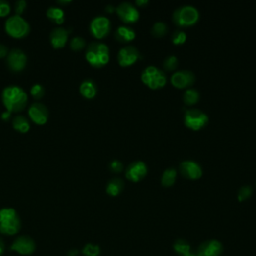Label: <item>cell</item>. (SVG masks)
Returning <instances> with one entry per match:
<instances>
[{
	"mask_svg": "<svg viewBox=\"0 0 256 256\" xmlns=\"http://www.w3.org/2000/svg\"><path fill=\"white\" fill-rule=\"evenodd\" d=\"M138 58H139V51L137 50L136 47L131 45L125 46V47L121 48L117 55L118 63L123 67H127L134 64L138 60Z\"/></svg>",
	"mask_w": 256,
	"mask_h": 256,
	"instance_id": "obj_17",
	"label": "cell"
},
{
	"mask_svg": "<svg viewBox=\"0 0 256 256\" xmlns=\"http://www.w3.org/2000/svg\"><path fill=\"white\" fill-rule=\"evenodd\" d=\"M80 94L87 99H92L96 96L97 86L92 79H85L81 82L79 86Z\"/></svg>",
	"mask_w": 256,
	"mask_h": 256,
	"instance_id": "obj_19",
	"label": "cell"
},
{
	"mask_svg": "<svg viewBox=\"0 0 256 256\" xmlns=\"http://www.w3.org/2000/svg\"><path fill=\"white\" fill-rule=\"evenodd\" d=\"M124 188V183L119 178H112L106 185V193L110 196L119 195Z\"/></svg>",
	"mask_w": 256,
	"mask_h": 256,
	"instance_id": "obj_21",
	"label": "cell"
},
{
	"mask_svg": "<svg viewBox=\"0 0 256 256\" xmlns=\"http://www.w3.org/2000/svg\"><path fill=\"white\" fill-rule=\"evenodd\" d=\"M147 173H148L147 165L145 164V162L141 160L132 162L125 170L126 178L132 182H138L142 180L147 175Z\"/></svg>",
	"mask_w": 256,
	"mask_h": 256,
	"instance_id": "obj_11",
	"label": "cell"
},
{
	"mask_svg": "<svg viewBox=\"0 0 256 256\" xmlns=\"http://www.w3.org/2000/svg\"><path fill=\"white\" fill-rule=\"evenodd\" d=\"M10 249L21 255H30L35 251L36 244L31 237L27 235H22L18 236L13 241Z\"/></svg>",
	"mask_w": 256,
	"mask_h": 256,
	"instance_id": "obj_10",
	"label": "cell"
},
{
	"mask_svg": "<svg viewBox=\"0 0 256 256\" xmlns=\"http://www.w3.org/2000/svg\"><path fill=\"white\" fill-rule=\"evenodd\" d=\"M185 256H198L197 254H193V253H189L188 255H185Z\"/></svg>",
	"mask_w": 256,
	"mask_h": 256,
	"instance_id": "obj_44",
	"label": "cell"
},
{
	"mask_svg": "<svg viewBox=\"0 0 256 256\" xmlns=\"http://www.w3.org/2000/svg\"><path fill=\"white\" fill-rule=\"evenodd\" d=\"M167 32H168V26L165 22H162V21L155 22L151 28V33L155 37H162Z\"/></svg>",
	"mask_w": 256,
	"mask_h": 256,
	"instance_id": "obj_27",
	"label": "cell"
},
{
	"mask_svg": "<svg viewBox=\"0 0 256 256\" xmlns=\"http://www.w3.org/2000/svg\"><path fill=\"white\" fill-rule=\"evenodd\" d=\"M163 66L166 71H173L178 66V58L175 55L167 56L163 61Z\"/></svg>",
	"mask_w": 256,
	"mask_h": 256,
	"instance_id": "obj_29",
	"label": "cell"
},
{
	"mask_svg": "<svg viewBox=\"0 0 256 256\" xmlns=\"http://www.w3.org/2000/svg\"><path fill=\"white\" fill-rule=\"evenodd\" d=\"M69 45H70V48L72 50L79 51V50H82L83 48H85L86 41L81 36H75L70 40V42H69Z\"/></svg>",
	"mask_w": 256,
	"mask_h": 256,
	"instance_id": "obj_28",
	"label": "cell"
},
{
	"mask_svg": "<svg viewBox=\"0 0 256 256\" xmlns=\"http://www.w3.org/2000/svg\"><path fill=\"white\" fill-rule=\"evenodd\" d=\"M149 3L148 0H136V4L138 6H144V5H147Z\"/></svg>",
	"mask_w": 256,
	"mask_h": 256,
	"instance_id": "obj_40",
	"label": "cell"
},
{
	"mask_svg": "<svg viewBox=\"0 0 256 256\" xmlns=\"http://www.w3.org/2000/svg\"><path fill=\"white\" fill-rule=\"evenodd\" d=\"M116 12H117L119 18L125 23H133L136 22L139 18V12L137 8H135L132 4L128 2H122L117 7H116Z\"/></svg>",
	"mask_w": 256,
	"mask_h": 256,
	"instance_id": "obj_15",
	"label": "cell"
},
{
	"mask_svg": "<svg viewBox=\"0 0 256 256\" xmlns=\"http://www.w3.org/2000/svg\"><path fill=\"white\" fill-rule=\"evenodd\" d=\"M1 99L9 112H20L27 106L28 95L26 91L18 85H8L3 88Z\"/></svg>",
	"mask_w": 256,
	"mask_h": 256,
	"instance_id": "obj_1",
	"label": "cell"
},
{
	"mask_svg": "<svg viewBox=\"0 0 256 256\" xmlns=\"http://www.w3.org/2000/svg\"><path fill=\"white\" fill-rule=\"evenodd\" d=\"M100 247L96 244H92V243H88L86 244L83 249H82V253L85 256H98L100 254Z\"/></svg>",
	"mask_w": 256,
	"mask_h": 256,
	"instance_id": "obj_30",
	"label": "cell"
},
{
	"mask_svg": "<svg viewBox=\"0 0 256 256\" xmlns=\"http://www.w3.org/2000/svg\"><path fill=\"white\" fill-rule=\"evenodd\" d=\"M199 19L198 10L191 5H184L178 7L173 15L172 20L177 26L180 27H188L194 25Z\"/></svg>",
	"mask_w": 256,
	"mask_h": 256,
	"instance_id": "obj_5",
	"label": "cell"
},
{
	"mask_svg": "<svg viewBox=\"0 0 256 256\" xmlns=\"http://www.w3.org/2000/svg\"><path fill=\"white\" fill-rule=\"evenodd\" d=\"M77 254H78V250H76V249L70 250V251H69V253H68L69 256H74V255H77Z\"/></svg>",
	"mask_w": 256,
	"mask_h": 256,
	"instance_id": "obj_42",
	"label": "cell"
},
{
	"mask_svg": "<svg viewBox=\"0 0 256 256\" xmlns=\"http://www.w3.org/2000/svg\"><path fill=\"white\" fill-rule=\"evenodd\" d=\"M28 115L30 119L39 125L45 124L49 117V110L43 103L34 102L29 106Z\"/></svg>",
	"mask_w": 256,
	"mask_h": 256,
	"instance_id": "obj_12",
	"label": "cell"
},
{
	"mask_svg": "<svg viewBox=\"0 0 256 256\" xmlns=\"http://www.w3.org/2000/svg\"><path fill=\"white\" fill-rule=\"evenodd\" d=\"M142 82L151 89H160L163 87L167 82L166 74L156 66L150 65L147 66L142 74H141Z\"/></svg>",
	"mask_w": 256,
	"mask_h": 256,
	"instance_id": "obj_6",
	"label": "cell"
},
{
	"mask_svg": "<svg viewBox=\"0 0 256 256\" xmlns=\"http://www.w3.org/2000/svg\"><path fill=\"white\" fill-rule=\"evenodd\" d=\"M71 1H70V0H68V1H61V0H59V1H58V3H60V4H68V3H70Z\"/></svg>",
	"mask_w": 256,
	"mask_h": 256,
	"instance_id": "obj_43",
	"label": "cell"
},
{
	"mask_svg": "<svg viewBox=\"0 0 256 256\" xmlns=\"http://www.w3.org/2000/svg\"><path fill=\"white\" fill-rule=\"evenodd\" d=\"M85 58L87 62L93 67H102L109 61L108 46L99 41L91 42L86 48Z\"/></svg>",
	"mask_w": 256,
	"mask_h": 256,
	"instance_id": "obj_3",
	"label": "cell"
},
{
	"mask_svg": "<svg viewBox=\"0 0 256 256\" xmlns=\"http://www.w3.org/2000/svg\"><path fill=\"white\" fill-rule=\"evenodd\" d=\"M46 16H47V18L50 19L52 22L56 23V24H62L65 19L64 10L56 6H50L47 10H46Z\"/></svg>",
	"mask_w": 256,
	"mask_h": 256,
	"instance_id": "obj_23",
	"label": "cell"
},
{
	"mask_svg": "<svg viewBox=\"0 0 256 256\" xmlns=\"http://www.w3.org/2000/svg\"><path fill=\"white\" fill-rule=\"evenodd\" d=\"M30 93L33 98L35 99H40L44 96V93H45V89L43 87V85L39 84V83H35L31 86L30 88Z\"/></svg>",
	"mask_w": 256,
	"mask_h": 256,
	"instance_id": "obj_31",
	"label": "cell"
},
{
	"mask_svg": "<svg viewBox=\"0 0 256 256\" xmlns=\"http://www.w3.org/2000/svg\"><path fill=\"white\" fill-rule=\"evenodd\" d=\"M5 251V243L3 241V239L0 237V256H1Z\"/></svg>",
	"mask_w": 256,
	"mask_h": 256,
	"instance_id": "obj_39",
	"label": "cell"
},
{
	"mask_svg": "<svg viewBox=\"0 0 256 256\" xmlns=\"http://www.w3.org/2000/svg\"><path fill=\"white\" fill-rule=\"evenodd\" d=\"M12 126L16 131L20 133H25L30 129V121L25 116L16 115L12 120Z\"/></svg>",
	"mask_w": 256,
	"mask_h": 256,
	"instance_id": "obj_22",
	"label": "cell"
},
{
	"mask_svg": "<svg viewBox=\"0 0 256 256\" xmlns=\"http://www.w3.org/2000/svg\"><path fill=\"white\" fill-rule=\"evenodd\" d=\"M114 37L119 42H129L135 38V31L128 26H119L116 29Z\"/></svg>",
	"mask_w": 256,
	"mask_h": 256,
	"instance_id": "obj_20",
	"label": "cell"
},
{
	"mask_svg": "<svg viewBox=\"0 0 256 256\" xmlns=\"http://www.w3.org/2000/svg\"><path fill=\"white\" fill-rule=\"evenodd\" d=\"M223 252L222 243L216 239L207 240L198 247V256H220Z\"/></svg>",
	"mask_w": 256,
	"mask_h": 256,
	"instance_id": "obj_16",
	"label": "cell"
},
{
	"mask_svg": "<svg viewBox=\"0 0 256 256\" xmlns=\"http://www.w3.org/2000/svg\"><path fill=\"white\" fill-rule=\"evenodd\" d=\"M170 81L175 88L188 89L195 82V75L189 70H180L172 74Z\"/></svg>",
	"mask_w": 256,
	"mask_h": 256,
	"instance_id": "obj_13",
	"label": "cell"
},
{
	"mask_svg": "<svg viewBox=\"0 0 256 256\" xmlns=\"http://www.w3.org/2000/svg\"><path fill=\"white\" fill-rule=\"evenodd\" d=\"M179 168L182 176L187 179L196 180L202 176V169L195 161L184 160L180 163Z\"/></svg>",
	"mask_w": 256,
	"mask_h": 256,
	"instance_id": "obj_14",
	"label": "cell"
},
{
	"mask_svg": "<svg viewBox=\"0 0 256 256\" xmlns=\"http://www.w3.org/2000/svg\"><path fill=\"white\" fill-rule=\"evenodd\" d=\"M6 63L11 71L20 72L26 67L27 55L19 48H13L9 50L6 56Z\"/></svg>",
	"mask_w": 256,
	"mask_h": 256,
	"instance_id": "obj_8",
	"label": "cell"
},
{
	"mask_svg": "<svg viewBox=\"0 0 256 256\" xmlns=\"http://www.w3.org/2000/svg\"><path fill=\"white\" fill-rule=\"evenodd\" d=\"M199 98H200L199 92L193 88L186 89L183 94V102L186 105H189V106L196 104L199 101Z\"/></svg>",
	"mask_w": 256,
	"mask_h": 256,
	"instance_id": "obj_25",
	"label": "cell"
},
{
	"mask_svg": "<svg viewBox=\"0 0 256 256\" xmlns=\"http://www.w3.org/2000/svg\"><path fill=\"white\" fill-rule=\"evenodd\" d=\"M173 249L176 251V253L180 254V256H185L188 255L190 252V245L187 241H185L184 239H177L174 244H173Z\"/></svg>",
	"mask_w": 256,
	"mask_h": 256,
	"instance_id": "obj_26",
	"label": "cell"
},
{
	"mask_svg": "<svg viewBox=\"0 0 256 256\" xmlns=\"http://www.w3.org/2000/svg\"><path fill=\"white\" fill-rule=\"evenodd\" d=\"M9 50L6 45L0 43V58H4L7 56Z\"/></svg>",
	"mask_w": 256,
	"mask_h": 256,
	"instance_id": "obj_37",
	"label": "cell"
},
{
	"mask_svg": "<svg viewBox=\"0 0 256 256\" xmlns=\"http://www.w3.org/2000/svg\"><path fill=\"white\" fill-rule=\"evenodd\" d=\"M177 177V171L174 167L167 168L161 176V184L163 187H171L175 183Z\"/></svg>",
	"mask_w": 256,
	"mask_h": 256,
	"instance_id": "obj_24",
	"label": "cell"
},
{
	"mask_svg": "<svg viewBox=\"0 0 256 256\" xmlns=\"http://www.w3.org/2000/svg\"><path fill=\"white\" fill-rule=\"evenodd\" d=\"M68 35L69 32L67 29L63 27H55L54 29H52L49 35L51 45L55 49L62 48L68 40Z\"/></svg>",
	"mask_w": 256,
	"mask_h": 256,
	"instance_id": "obj_18",
	"label": "cell"
},
{
	"mask_svg": "<svg viewBox=\"0 0 256 256\" xmlns=\"http://www.w3.org/2000/svg\"><path fill=\"white\" fill-rule=\"evenodd\" d=\"M11 6L6 0H0V17H5L10 13Z\"/></svg>",
	"mask_w": 256,
	"mask_h": 256,
	"instance_id": "obj_34",
	"label": "cell"
},
{
	"mask_svg": "<svg viewBox=\"0 0 256 256\" xmlns=\"http://www.w3.org/2000/svg\"><path fill=\"white\" fill-rule=\"evenodd\" d=\"M109 169L114 173H119L123 170V164L119 160L114 159L109 163Z\"/></svg>",
	"mask_w": 256,
	"mask_h": 256,
	"instance_id": "obj_35",
	"label": "cell"
},
{
	"mask_svg": "<svg viewBox=\"0 0 256 256\" xmlns=\"http://www.w3.org/2000/svg\"><path fill=\"white\" fill-rule=\"evenodd\" d=\"M105 10H106L107 12H113V11H115V10H116V8H115L114 6H112V5H107Z\"/></svg>",
	"mask_w": 256,
	"mask_h": 256,
	"instance_id": "obj_41",
	"label": "cell"
},
{
	"mask_svg": "<svg viewBox=\"0 0 256 256\" xmlns=\"http://www.w3.org/2000/svg\"><path fill=\"white\" fill-rule=\"evenodd\" d=\"M252 195V188L251 186L249 185H245V186H242V187L240 188V190L238 191V200L239 201H245L247 200L248 198H250V196Z\"/></svg>",
	"mask_w": 256,
	"mask_h": 256,
	"instance_id": "obj_32",
	"label": "cell"
},
{
	"mask_svg": "<svg viewBox=\"0 0 256 256\" xmlns=\"http://www.w3.org/2000/svg\"><path fill=\"white\" fill-rule=\"evenodd\" d=\"M89 29L91 34L97 39L106 37L110 31V20L103 15H98L90 22Z\"/></svg>",
	"mask_w": 256,
	"mask_h": 256,
	"instance_id": "obj_9",
	"label": "cell"
},
{
	"mask_svg": "<svg viewBox=\"0 0 256 256\" xmlns=\"http://www.w3.org/2000/svg\"><path fill=\"white\" fill-rule=\"evenodd\" d=\"M207 122L208 116L199 109H189L185 112L184 124L191 130H200L207 124Z\"/></svg>",
	"mask_w": 256,
	"mask_h": 256,
	"instance_id": "obj_7",
	"label": "cell"
},
{
	"mask_svg": "<svg viewBox=\"0 0 256 256\" xmlns=\"http://www.w3.org/2000/svg\"><path fill=\"white\" fill-rule=\"evenodd\" d=\"M21 227V221L18 213L12 207L0 209V233L12 236L18 233Z\"/></svg>",
	"mask_w": 256,
	"mask_h": 256,
	"instance_id": "obj_2",
	"label": "cell"
},
{
	"mask_svg": "<svg viewBox=\"0 0 256 256\" xmlns=\"http://www.w3.org/2000/svg\"><path fill=\"white\" fill-rule=\"evenodd\" d=\"M186 38H187V35H186V33L184 31H181V30H176L172 34V37H171L172 42L175 45L183 44L186 41Z\"/></svg>",
	"mask_w": 256,
	"mask_h": 256,
	"instance_id": "obj_33",
	"label": "cell"
},
{
	"mask_svg": "<svg viewBox=\"0 0 256 256\" xmlns=\"http://www.w3.org/2000/svg\"><path fill=\"white\" fill-rule=\"evenodd\" d=\"M27 7V2L25 0H17L14 3V10L16 12V15H21Z\"/></svg>",
	"mask_w": 256,
	"mask_h": 256,
	"instance_id": "obj_36",
	"label": "cell"
},
{
	"mask_svg": "<svg viewBox=\"0 0 256 256\" xmlns=\"http://www.w3.org/2000/svg\"><path fill=\"white\" fill-rule=\"evenodd\" d=\"M10 116H11V112L5 110V111L2 112V114H1V118L6 121V120H8V119L10 118Z\"/></svg>",
	"mask_w": 256,
	"mask_h": 256,
	"instance_id": "obj_38",
	"label": "cell"
},
{
	"mask_svg": "<svg viewBox=\"0 0 256 256\" xmlns=\"http://www.w3.org/2000/svg\"><path fill=\"white\" fill-rule=\"evenodd\" d=\"M5 31L8 35L14 38H23L29 34L30 24L21 15L9 16L5 21Z\"/></svg>",
	"mask_w": 256,
	"mask_h": 256,
	"instance_id": "obj_4",
	"label": "cell"
}]
</instances>
